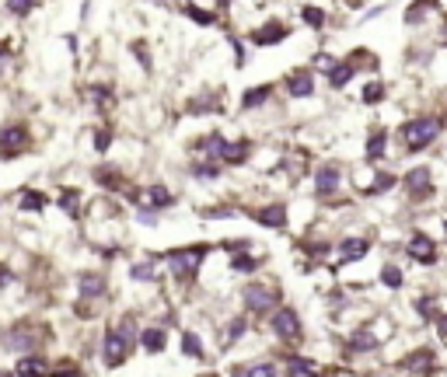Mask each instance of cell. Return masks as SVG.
<instances>
[{
    "instance_id": "46",
    "label": "cell",
    "mask_w": 447,
    "mask_h": 377,
    "mask_svg": "<svg viewBox=\"0 0 447 377\" xmlns=\"http://www.w3.org/2000/svg\"><path fill=\"white\" fill-rule=\"evenodd\" d=\"M203 377H217V374H203Z\"/></svg>"
},
{
    "instance_id": "10",
    "label": "cell",
    "mask_w": 447,
    "mask_h": 377,
    "mask_svg": "<svg viewBox=\"0 0 447 377\" xmlns=\"http://www.w3.org/2000/svg\"><path fill=\"white\" fill-rule=\"evenodd\" d=\"M39 339H42L39 329H32V325H18L14 332L7 335V346L25 353V349H36V346H39Z\"/></svg>"
},
{
    "instance_id": "2",
    "label": "cell",
    "mask_w": 447,
    "mask_h": 377,
    "mask_svg": "<svg viewBox=\"0 0 447 377\" xmlns=\"http://www.w3.org/2000/svg\"><path fill=\"white\" fill-rule=\"evenodd\" d=\"M203 258H206V248L203 245H196V248L171 251V255H168V266H171V273H175L178 280H193V276L200 273Z\"/></svg>"
},
{
    "instance_id": "31",
    "label": "cell",
    "mask_w": 447,
    "mask_h": 377,
    "mask_svg": "<svg viewBox=\"0 0 447 377\" xmlns=\"http://www.w3.org/2000/svg\"><path fill=\"white\" fill-rule=\"evenodd\" d=\"M301 14H304V21H308V25H315V28H318V25H325V11H318V7H304Z\"/></svg>"
},
{
    "instance_id": "40",
    "label": "cell",
    "mask_w": 447,
    "mask_h": 377,
    "mask_svg": "<svg viewBox=\"0 0 447 377\" xmlns=\"http://www.w3.org/2000/svg\"><path fill=\"white\" fill-rule=\"evenodd\" d=\"M95 147H98V151L109 147V129H98V133H95Z\"/></svg>"
},
{
    "instance_id": "34",
    "label": "cell",
    "mask_w": 447,
    "mask_h": 377,
    "mask_svg": "<svg viewBox=\"0 0 447 377\" xmlns=\"http://www.w3.org/2000/svg\"><path fill=\"white\" fill-rule=\"evenodd\" d=\"M21 207L25 209H42L45 207V196H39V192H25V196H21Z\"/></svg>"
},
{
    "instance_id": "26",
    "label": "cell",
    "mask_w": 447,
    "mask_h": 377,
    "mask_svg": "<svg viewBox=\"0 0 447 377\" xmlns=\"http://www.w3.org/2000/svg\"><path fill=\"white\" fill-rule=\"evenodd\" d=\"M339 251H343V258H364V255H367V241H364V238H346Z\"/></svg>"
},
{
    "instance_id": "6",
    "label": "cell",
    "mask_w": 447,
    "mask_h": 377,
    "mask_svg": "<svg viewBox=\"0 0 447 377\" xmlns=\"http://www.w3.org/2000/svg\"><path fill=\"white\" fill-rule=\"evenodd\" d=\"M129 349H133V346H129V342L122 339L119 329L112 325V329L105 332V346H102V353H105V364H109V367H119L122 360L129 356Z\"/></svg>"
},
{
    "instance_id": "33",
    "label": "cell",
    "mask_w": 447,
    "mask_h": 377,
    "mask_svg": "<svg viewBox=\"0 0 447 377\" xmlns=\"http://www.w3.org/2000/svg\"><path fill=\"white\" fill-rule=\"evenodd\" d=\"M248 377H276V367H273V364H252V367H248Z\"/></svg>"
},
{
    "instance_id": "36",
    "label": "cell",
    "mask_w": 447,
    "mask_h": 377,
    "mask_svg": "<svg viewBox=\"0 0 447 377\" xmlns=\"http://www.w3.org/2000/svg\"><path fill=\"white\" fill-rule=\"evenodd\" d=\"M392 182H395V178H392L388 171H381V175L374 178V185H370V192H388V185H392Z\"/></svg>"
},
{
    "instance_id": "35",
    "label": "cell",
    "mask_w": 447,
    "mask_h": 377,
    "mask_svg": "<svg viewBox=\"0 0 447 377\" xmlns=\"http://www.w3.org/2000/svg\"><path fill=\"white\" fill-rule=\"evenodd\" d=\"M381 98H384V87H381L377 81L367 84V91H364V102H367V105H374V102H381Z\"/></svg>"
},
{
    "instance_id": "3",
    "label": "cell",
    "mask_w": 447,
    "mask_h": 377,
    "mask_svg": "<svg viewBox=\"0 0 447 377\" xmlns=\"http://www.w3.org/2000/svg\"><path fill=\"white\" fill-rule=\"evenodd\" d=\"M402 189H406L409 200H416V203L430 200V196H433V171H430V168H423V165L412 168V171H406Z\"/></svg>"
},
{
    "instance_id": "29",
    "label": "cell",
    "mask_w": 447,
    "mask_h": 377,
    "mask_svg": "<svg viewBox=\"0 0 447 377\" xmlns=\"http://www.w3.org/2000/svg\"><path fill=\"white\" fill-rule=\"evenodd\" d=\"M370 346H377V339L370 332H357L353 339H350V349H370Z\"/></svg>"
},
{
    "instance_id": "7",
    "label": "cell",
    "mask_w": 447,
    "mask_h": 377,
    "mask_svg": "<svg viewBox=\"0 0 447 377\" xmlns=\"http://www.w3.org/2000/svg\"><path fill=\"white\" fill-rule=\"evenodd\" d=\"M269 325H273V332L280 339H301V318L293 315V307H276Z\"/></svg>"
},
{
    "instance_id": "8",
    "label": "cell",
    "mask_w": 447,
    "mask_h": 377,
    "mask_svg": "<svg viewBox=\"0 0 447 377\" xmlns=\"http://www.w3.org/2000/svg\"><path fill=\"white\" fill-rule=\"evenodd\" d=\"M315 185H318V192H322V196L339 192V185H343V168H339V165H322V168H318V175H315Z\"/></svg>"
},
{
    "instance_id": "27",
    "label": "cell",
    "mask_w": 447,
    "mask_h": 377,
    "mask_svg": "<svg viewBox=\"0 0 447 377\" xmlns=\"http://www.w3.org/2000/svg\"><path fill=\"white\" fill-rule=\"evenodd\" d=\"M248 143H227V151H224V161H231V165H242L244 158H248Z\"/></svg>"
},
{
    "instance_id": "39",
    "label": "cell",
    "mask_w": 447,
    "mask_h": 377,
    "mask_svg": "<svg viewBox=\"0 0 447 377\" xmlns=\"http://www.w3.org/2000/svg\"><path fill=\"white\" fill-rule=\"evenodd\" d=\"M235 269H242V273H252V269H255V258H248V255L235 258Z\"/></svg>"
},
{
    "instance_id": "5",
    "label": "cell",
    "mask_w": 447,
    "mask_h": 377,
    "mask_svg": "<svg viewBox=\"0 0 447 377\" xmlns=\"http://www.w3.org/2000/svg\"><path fill=\"white\" fill-rule=\"evenodd\" d=\"M28 147V129L18 123V126H4L0 129V158L7 161V158H14V154H21Z\"/></svg>"
},
{
    "instance_id": "19",
    "label": "cell",
    "mask_w": 447,
    "mask_h": 377,
    "mask_svg": "<svg viewBox=\"0 0 447 377\" xmlns=\"http://www.w3.org/2000/svg\"><path fill=\"white\" fill-rule=\"evenodd\" d=\"M353 74H357V67H353L350 60H346V63H335V67L328 70V84H332V87H343V84L350 81Z\"/></svg>"
},
{
    "instance_id": "1",
    "label": "cell",
    "mask_w": 447,
    "mask_h": 377,
    "mask_svg": "<svg viewBox=\"0 0 447 377\" xmlns=\"http://www.w3.org/2000/svg\"><path fill=\"white\" fill-rule=\"evenodd\" d=\"M441 129H444V123H441L437 116H416V119H409V123L402 126V147H406L409 154L426 151V147L441 136Z\"/></svg>"
},
{
    "instance_id": "11",
    "label": "cell",
    "mask_w": 447,
    "mask_h": 377,
    "mask_svg": "<svg viewBox=\"0 0 447 377\" xmlns=\"http://www.w3.org/2000/svg\"><path fill=\"white\" fill-rule=\"evenodd\" d=\"M102 297H105V276H102V273H84L81 300H102Z\"/></svg>"
},
{
    "instance_id": "43",
    "label": "cell",
    "mask_w": 447,
    "mask_h": 377,
    "mask_svg": "<svg viewBox=\"0 0 447 377\" xmlns=\"http://www.w3.org/2000/svg\"><path fill=\"white\" fill-rule=\"evenodd\" d=\"M7 280H11V273H7V269H4V266H0V287H4V283H7Z\"/></svg>"
},
{
    "instance_id": "17",
    "label": "cell",
    "mask_w": 447,
    "mask_h": 377,
    "mask_svg": "<svg viewBox=\"0 0 447 377\" xmlns=\"http://www.w3.org/2000/svg\"><path fill=\"white\" fill-rule=\"evenodd\" d=\"M164 342H168V335H164L161 325H151V329H144V349H147V353H161Z\"/></svg>"
},
{
    "instance_id": "23",
    "label": "cell",
    "mask_w": 447,
    "mask_h": 377,
    "mask_svg": "<svg viewBox=\"0 0 447 377\" xmlns=\"http://www.w3.org/2000/svg\"><path fill=\"white\" fill-rule=\"evenodd\" d=\"M129 276H133L136 283H151V280H158V266H154V262H136V266L129 269Z\"/></svg>"
},
{
    "instance_id": "13",
    "label": "cell",
    "mask_w": 447,
    "mask_h": 377,
    "mask_svg": "<svg viewBox=\"0 0 447 377\" xmlns=\"http://www.w3.org/2000/svg\"><path fill=\"white\" fill-rule=\"evenodd\" d=\"M262 227H284L286 224V207L284 203H273V207H262L259 209V217H255Z\"/></svg>"
},
{
    "instance_id": "21",
    "label": "cell",
    "mask_w": 447,
    "mask_h": 377,
    "mask_svg": "<svg viewBox=\"0 0 447 377\" xmlns=\"http://www.w3.org/2000/svg\"><path fill=\"white\" fill-rule=\"evenodd\" d=\"M286 377H318V367H315L311 360H304V356H293V360H290Z\"/></svg>"
},
{
    "instance_id": "14",
    "label": "cell",
    "mask_w": 447,
    "mask_h": 377,
    "mask_svg": "<svg viewBox=\"0 0 447 377\" xmlns=\"http://www.w3.org/2000/svg\"><path fill=\"white\" fill-rule=\"evenodd\" d=\"M286 87H290V94H293V98H308V94L315 91V81H311V74L297 70V74H290V81H286Z\"/></svg>"
},
{
    "instance_id": "22",
    "label": "cell",
    "mask_w": 447,
    "mask_h": 377,
    "mask_svg": "<svg viewBox=\"0 0 447 377\" xmlns=\"http://www.w3.org/2000/svg\"><path fill=\"white\" fill-rule=\"evenodd\" d=\"M384 143H388V136H384L381 129H374L370 140H367V161H377V158L384 154Z\"/></svg>"
},
{
    "instance_id": "9",
    "label": "cell",
    "mask_w": 447,
    "mask_h": 377,
    "mask_svg": "<svg viewBox=\"0 0 447 377\" xmlns=\"http://www.w3.org/2000/svg\"><path fill=\"white\" fill-rule=\"evenodd\" d=\"M406 248H409V255H412L416 262H423V266L437 262V248H433V241H430L426 234H412V241H409Z\"/></svg>"
},
{
    "instance_id": "12",
    "label": "cell",
    "mask_w": 447,
    "mask_h": 377,
    "mask_svg": "<svg viewBox=\"0 0 447 377\" xmlns=\"http://www.w3.org/2000/svg\"><path fill=\"white\" fill-rule=\"evenodd\" d=\"M200 151H203L210 161H224V151H227V140L220 136V133H210L200 140Z\"/></svg>"
},
{
    "instance_id": "41",
    "label": "cell",
    "mask_w": 447,
    "mask_h": 377,
    "mask_svg": "<svg viewBox=\"0 0 447 377\" xmlns=\"http://www.w3.org/2000/svg\"><path fill=\"white\" fill-rule=\"evenodd\" d=\"M140 224H158V209H140Z\"/></svg>"
},
{
    "instance_id": "45",
    "label": "cell",
    "mask_w": 447,
    "mask_h": 377,
    "mask_svg": "<svg viewBox=\"0 0 447 377\" xmlns=\"http://www.w3.org/2000/svg\"><path fill=\"white\" fill-rule=\"evenodd\" d=\"M53 377H81L77 371H60V374H53Z\"/></svg>"
},
{
    "instance_id": "44",
    "label": "cell",
    "mask_w": 447,
    "mask_h": 377,
    "mask_svg": "<svg viewBox=\"0 0 447 377\" xmlns=\"http://www.w3.org/2000/svg\"><path fill=\"white\" fill-rule=\"evenodd\" d=\"M231 377H248V367H235V374Z\"/></svg>"
},
{
    "instance_id": "38",
    "label": "cell",
    "mask_w": 447,
    "mask_h": 377,
    "mask_svg": "<svg viewBox=\"0 0 447 377\" xmlns=\"http://www.w3.org/2000/svg\"><path fill=\"white\" fill-rule=\"evenodd\" d=\"M193 171H196V178H217V168L213 165H196Z\"/></svg>"
},
{
    "instance_id": "24",
    "label": "cell",
    "mask_w": 447,
    "mask_h": 377,
    "mask_svg": "<svg viewBox=\"0 0 447 377\" xmlns=\"http://www.w3.org/2000/svg\"><path fill=\"white\" fill-rule=\"evenodd\" d=\"M147 200H151V207H154V209L171 207V203H175V196H171L164 185H151V189H147Z\"/></svg>"
},
{
    "instance_id": "30",
    "label": "cell",
    "mask_w": 447,
    "mask_h": 377,
    "mask_svg": "<svg viewBox=\"0 0 447 377\" xmlns=\"http://www.w3.org/2000/svg\"><path fill=\"white\" fill-rule=\"evenodd\" d=\"M185 14H189V18H193L196 25H213V14H206V11H200L196 4H189V7H185Z\"/></svg>"
},
{
    "instance_id": "16",
    "label": "cell",
    "mask_w": 447,
    "mask_h": 377,
    "mask_svg": "<svg viewBox=\"0 0 447 377\" xmlns=\"http://www.w3.org/2000/svg\"><path fill=\"white\" fill-rule=\"evenodd\" d=\"M433 11H437V0H416L406 11V25H423V18L433 14Z\"/></svg>"
},
{
    "instance_id": "28",
    "label": "cell",
    "mask_w": 447,
    "mask_h": 377,
    "mask_svg": "<svg viewBox=\"0 0 447 377\" xmlns=\"http://www.w3.org/2000/svg\"><path fill=\"white\" fill-rule=\"evenodd\" d=\"M381 280H384L388 287H402V269H399V266H384V269H381Z\"/></svg>"
},
{
    "instance_id": "25",
    "label": "cell",
    "mask_w": 447,
    "mask_h": 377,
    "mask_svg": "<svg viewBox=\"0 0 447 377\" xmlns=\"http://www.w3.org/2000/svg\"><path fill=\"white\" fill-rule=\"evenodd\" d=\"M182 353H185V356H193V360H200V356H203V342H200V335H196V332H182Z\"/></svg>"
},
{
    "instance_id": "4",
    "label": "cell",
    "mask_w": 447,
    "mask_h": 377,
    "mask_svg": "<svg viewBox=\"0 0 447 377\" xmlns=\"http://www.w3.org/2000/svg\"><path fill=\"white\" fill-rule=\"evenodd\" d=\"M242 300L248 311H255V315H266V311H273V304H276V293L273 287H266V283H248L242 290Z\"/></svg>"
},
{
    "instance_id": "20",
    "label": "cell",
    "mask_w": 447,
    "mask_h": 377,
    "mask_svg": "<svg viewBox=\"0 0 447 377\" xmlns=\"http://www.w3.org/2000/svg\"><path fill=\"white\" fill-rule=\"evenodd\" d=\"M284 35H286L284 25H266V28H259V32H255V42H259V45H276Z\"/></svg>"
},
{
    "instance_id": "15",
    "label": "cell",
    "mask_w": 447,
    "mask_h": 377,
    "mask_svg": "<svg viewBox=\"0 0 447 377\" xmlns=\"http://www.w3.org/2000/svg\"><path fill=\"white\" fill-rule=\"evenodd\" d=\"M14 374L18 377H42L45 374V360H42V356H25V360L14 364Z\"/></svg>"
},
{
    "instance_id": "32",
    "label": "cell",
    "mask_w": 447,
    "mask_h": 377,
    "mask_svg": "<svg viewBox=\"0 0 447 377\" xmlns=\"http://www.w3.org/2000/svg\"><path fill=\"white\" fill-rule=\"evenodd\" d=\"M7 7H11V14H18V18H25L32 7H36V0H7Z\"/></svg>"
},
{
    "instance_id": "42",
    "label": "cell",
    "mask_w": 447,
    "mask_h": 377,
    "mask_svg": "<svg viewBox=\"0 0 447 377\" xmlns=\"http://www.w3.org/2000/svg\"><path fill=\"white\" fill-rule=\"evenodd\" d=\"M437 325H441V335H444V342H447V315H441V318H437Z\"/></svg>"
},
{
    "instance_id": "37",
    "label": "cell",
    "mask_w": 447,
    "mask_h": 377,
    "mask_svg": "<svg viewBox=\"0 0 447 377\" xmlns=\"http://www.w3.org/2000/svg\"><path fill=\"white\" fill-rule=\"evenodd\" d=\"M60 207L67 209V213H77V192H63V200H60Z\"/></svg>"
},
{
    "instance_id": "18",
    "label": "cell",
    "mask_w": 447,
    "mask_h": 377,
    "mask_svg": "<svg viewBox=\"0 0 447 377\" xmlns=\"http://www.w3.org/2000/svg\"><path fill=\"white\" fill-rule=\"evenodd\" d=\"M269 94H273V87H269V84H259V87H252V91H244L242 105H244V109H259L262 102H269Z\"/></svg>"
}]
</instances>
